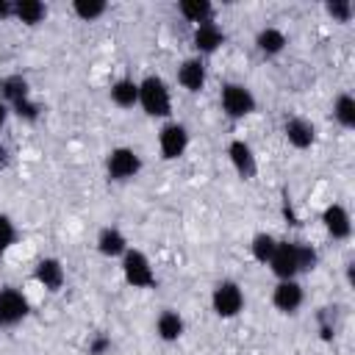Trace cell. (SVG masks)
Here are the masks:
<instances>
[{"label":"cell","instance_id":"8fae6325","mask_svg":"<svg viewBox=\"0 0 355 355\" xmlns=\"http://www.w3.org/2000/svg\"><path fill=\"white\" fill-rule=\"evenodd\" d=\"M33 280L39 283V288H44L47 294H58L67 286V266L61 258L55 255H44L36 261L33 266Z\"/></svg>","mask_w":355,"mask_h":355},{"label":"cell","instance_id":"83f0119b","mask_svg":"<svg viewBox=\"0 0 355 355\" xmlns=\"http://www.w3.org/2000/svg\"><path fill=\"white\" fill-rule=\"evenodd\" d=\"M19 241V227L8 214H0V250H11Z\"/></svg>","mask_w":355,"mask_h":355},{"label":"cell","instance_id":"7a4b0ae2","mask_svg":"<svg viewBox=\"0 0 355 355\" xmlns=\"http://www.w3.org/2000/svg\"><path fill=\"white\" fill-rule=\"evenodd\" d=\"M119 269H122V277L130 288H155L158 286V275L153 269V261L144 250L139 247H128V252L119 258Z\"/></svg>","mask_w":355,"mask_h":355},{"label":"cell","instance_id":"52a82bcc","mask_svg":"<svg viewBox=\"0 0 355 355\" xmlns=\"http://www.w3.org/2000/svg\"><path fill=\"white\" fill-rule=\"evenodd\" d=\"M31 300L17 286H0V327H17L28 319Z\"/></svg>","mask_w":355,"mask_h":355},{"label":"cell","instance_id":"6da1fadb","mask_svg":"<svg viewBox=\"0 0 355 355\" xmlns=\"http://www.w3.org/2000/svg\"><path fill=\"white\" fill-rule=\"evenodd\" d=\"M139 108L150 119L172 116V89L161 75H144L139 80Z\"/></svg>","mask_w":355,"mask_h":355},{"label":"cell","instance_id":"e575fe53","mask_svg":"<svg viewBox=\"0 0 355 355\" xmlns=\"http://www.w3.org/2000/svg\"><path fill=\"white\" fill-rule=\"evenodd\" d=\"M0 258H3V250H0Z\"/></svg>","mask_w":355,"mask_h":355},{"label":"cell","instance_id":"ffe728a7","mask_svg":"<svg viewBox=\"0 0 355 355\" xmlns=\"http://www.w3.org/2000/svg\"><path fill=\"white\" fill-rule=\"evenodd\" d=\"M28 97H33V92H31V80L25 78V75H19V72H11V75H3L0 78V100L11 108L14 103H19V100H28Z\"/></svg>","mask_w":355,"mask_h":355},{"label":"cell","instance_id":"30bf717a","mask_svg":"<svg viewBox=\"0 0 355 355\" xmlns=\"http://www.w3.org/2000/svg\"><path fill=\"white\" fill-rule=\"evenodd\" d=\"M225 42H227V33L216 19L200 22L191 28V47H194V55H200V58L214 55L216 50H222Z\"/></svg>","mask_w":355,"mask_h":355},{"label":"cell","instance_id":"e0dca14e","mask_svg":"<svg viewBox=\"0 0 355 355\" xmlns=\"http://www.w3.org/2000/svg\"><path fill=\"white\" fill-rule=\"evenodd\" d=\"M252 44H255V50H258L263 58H277V55H283L286 47H288V33H286L283 28H277V25H263V28H258Z\"/></svg>","mask_w":355,"mask_h":355},{"label":"cell","instance_id":"836d02e7","mask_svg":"<svg viewBox=\"0 0 355 355\" xmlns=\"http://www.w3.org/2000/svg\"><path fill=\"white\" fill-rule=\"evenodd\" d=\"M8 116H11V108L0 100V128H6V122H8Z\"/></svg>","mask_w":355,"mask_h":355},{"label":"cell","instance_id":"cb8c5ba5","mask_svg":"<svg viewBox=\"0 0 355 355\" xmlns=\"http://www.w3.org/2000/svg\"><path fill=\"white\" fill-rule=\"evenodd\" d=\"M333 119L341 130H352L355 128V97L349 92H338L333 100Z\"/></svg>","mask_w":355,"mask_h":355},{"label":"cell","instance_id":"7c38bea8","mask_svg":"<svg viewBox=\"0 0 355 355\" xmlns=\"http://www.w3.org/2000/svg\"><path fill=\"white\" fill-rule=\"evenodd\" d=\"M227 161L233 166V172L241 178V180H252L258 175V155L252 150V144L247 139H230L227 141Z\"/></svg>","mask_w":355,"mask_h":355},{"label":"cell","instance_id":"5b68a950","mask_svg":"<svg viewBox=\"0 0 355 355\" xmlns=\"http://www.w3.org/2000/svg\"><path fill=\"white\" fill-rule=\"evenodd\" d=\"M144 161L139 155V150L128 147V144H119V147H111L105 153V175L108 180L114 183H130L133 178H139Z\"/></svg>","mask_w":355,"mask_h":355},{"label":"cell","instance_id":"d6a6232c","mask_svg":"<svg viewBox=\"0 0 355 355\" xmlns=\"http://www.w3.org/2000/svg\"><path fill=\"white\" fill-rule=\"evenodd\" d=\"M8 164H11V150H8L6 141H0V172L8 169Z\"/></svg>","mask_w":355,"mask_h":355},{"label":"cell","instance_id":"7402d4cb","mask_svg":"<svg viewBox=\"0 0 355 355\" xmlns=\"http://www.w3.org/2000/svg\"><path fill=\"white\" fill-rule=\"evenodd\" d=\"M14 19L28 28H36L47 19V6L42 0H14Z\"/></svg>","mask_w":355,"mask_h":355},{"label":"cell","instance_id":"5bb4252c","mask_svg":"<svg viewBox=\"0 0 355 355\" xmlns=\"http://www.w3.org/2000/svg\"><path fill=\"white\" fill-rule=\"evenodd\" d=\"M266 266H269V272H272V277H275V280H294V277H300V266H297L294 241L280 239Z\"/></svg>","mask_w":355,"mask_h":355},{"label":"cell","instance_id":"3957f363","mask_svg":"<svg viewBox=\"0 0 355 355\" xmlns=\"http://www.w3.org/2000/svg\"><path fill=\"white\" fill-rule=\"evenodd\" d=\"M219 108L227 119L239 122V119H247V116L255 114L258 100H255L250 86H244L239 80H230V83H222V89H219Z\"/></svg>","mask_w":355,"mask_h":355},{"label":"cell","instance_id":"f1b7e54d","mask_svg":"<svg viewBox=\"0 0 355 355\" xmlns=\"http://www.w3.org/2000/svg\"><path fill=\"white\" fill-rule=\"evenodd\" d=\"M316 330H319V338L322 341H333L336 338L338 324H336V316H333L330 308H319V313H316Z\"/></svg>","mask_w":355,"mask_h":355},{"label":"cell","instance_id":"277c9868","mask_svg":"<svg viewBox=\"0 0 355 355\" xmlns=\"http://www.w3.org/2000/svg\"><path fill=\"white\" fill-rule=\"evenodd\" d=\"M244 308H247V294L236 280L225 277V280L214 283V288H211V311L219 319H236V316H241Z\"/></svg>","mask_w":355,"mask_h":355},{"label":"cell","instance_id":"4dcf8cb0","mask_svg":"<svg viewBox=\"0 0 355 355\" xmlns=\"http://www.w3.org/2000/svg\"><path fill=\"white\" fill-rule=\"evenodd\" d=\"M111 336H105V333H94L92 338H89V344H86V352L89 355H108L111 352Z\"/></svg>","mask_w":355,"mask_h":355},{"label":"cell","instance_id":"d6986e66","mask_svg":"<svg viewBox=\"0 0 355 355\" xmlns=\"http://www.w3.org/2000/svg\"><path fill=\"white\" fill-rule=\"evenodd\" d=\"M108 100H111L116 108H122V111L136 108V105H139V80H133V78H128V75L111 80V86H108Z\"/></svg>","mask_w":355,"mask_h":355},{"label":"cell","instance_id":"8992f818","mask_svg":"<svg viewBox=\"0 0 355 355\" xmlns=\"http://www.w3.org/2000/svg\"><path fill=\"white\" fill-rule=\"evenodd\" d=\"M189 144H191V133H189V128H186L183 122L166 119V122L161 125V130H158V153H161L164 161H178V158H183L186 150H189Z\"/></svg>","mask_w":355,"mask_h":355},{"label":"cell","instance_id":"f546056e","mask_svg":"<svg viewBox=\"0 0 355 355\" xmlns=\"http://www.w3.org/2000/svg\"><path fill=\"white\" fill-rule=\"evenodd\" d=\"M11 114L19 116L22 122H39V116H42V105H39L33 97H28V100L14 103V105H11Z\"/></svg>","mask_w":355,"mask_h":355},{"label":"cell","instance_id":"9c48e42d","mask_svg":"<svg viewBox=\"0 0 355 355\" xmlns=\"http://www.w3.org/2000/svg\"><path fill=\"white\" fill-rule=\"evenodd\" d=\"M324 233L333 239V241H349L352 239V214L344 202H327L322 208V216H319Z\"/></svg>","mask_w":355,"mask_h":355},{"label":"cell","instance_id":"9a60e30c","mask_svg":"<svg viewBox=\"0 0 355 355\" xmlns=\"http://www.w3.org/2000/svg\"><path fill=\"white\" fill-rule=\"evenodd\" d=\"M208 83V67H205V58L200 55H189L180 61L178 67V86L189 94H200Z\"/></svg>","mask_w":355,"mask_h":355},{"label":"cell","instance_id":"1f68e13d","mask_svg":"<svg viewBox=\"0 0 355 355\" xmlns=\"http://www.w3.org/2000/svg\"><path fill=\"white\" fill-rule=\"evenodd\" d=\"M14 19V0H0V22Z\"/></svg>","mask_w":355,"mask_h":355},{"label":"cell","instance_id":"4316f807","mask_svg":"<svg viewBox=\"0 0 355 355\" xmlns=\"http://www.w3.org/2000/svg\"><path fill=\"white\" fill-rule=\"evenodd\" d=\"M324 11H327V17H330L333 22H338V25H347V22H352V17H355V6H352L349 0H327V3H324Z\"/></svg>","mask_w":355,"mask_h":355},{"label":"cell","instance_id":"ac0fdd59","mask_svg":"<svg viewBox=\"0 0 355 355\" xmlns=\"http://www.w3.org/2000/svg\"><path fill=\"white\" fill-rule=\"evenodd\" d=\"M155 336H158V341H164V344H178L180 338H183V333H186V319H183V313L180 311H175V308H164L158 316H155Z\"/></svg>","mask_w":355,"mask_h":355},{"label":"cell","instance_id":"484cf974","mask_svg":"<svg viewBox=\"0 0 355 355\" xmlns=\"http://www.w3.org/2000/svg\"><path fill=\"white\" fill-rule=\"evenodd\" d=\"M294 252H297V266L300 275H308L319 266V250L311 241H294Z\"/></svg>","mask_w":355,"mask_h":355},{"label":"cell","instance_id":"ba28073f","mask_svg":"<svg viewBox=\"0 0 355 355\" xmlns=\"http://www.w3.org/2000/svg\"><path fill=\"white\" fill-rule=\"evenodd\" d=\"M272 308L283 316H294L300 313V308L305 305V288L300 283V277L294 280H275L272 286Z\"/></svg>","mask_w":355,"mask_h":355},{"label":"cell","instance_id":"603a6c76","mask_svg":"<svg viewBox=\"0 0 355 355\" xmlns=\"http://www.w3.org/2000/svg\"><path fill=\"white\" fill-rule=\"evenodd\" d=\"M277 236L275 233H269V230H258L252 239H250V258L255 261V263H261V266H266L269 263V258H272V252H275V247H277Z\"/></svg>","mask_w":355,"mask_h":355},{"label":"cell","instance_id":"4fadbf2b","mask_svg":"<svg viewBox=\"0 0 355 355\" xmlns=\"http://www.w3.org/2000/svg\"><path fill=\"white\" fill-rule=\"evenodd\" d=\"M283 139L294 150H311L316 144V125L308 116L291 114V116L283 119Z\"/></svg>","mask_w":355,"mask_h":355},{"label":"cell","instance_id":"d4e9b609","mask_svg":"<svg viewBox=\"0 0 355 355\" xmlns=\"http://www.w3.org/2000/svg\"><path fill=\"white\" fill-rule=\"evenodd\" d=\"M72 14L80 19V22H97L108 14V3L105 0H72Z\"/></svg>","mask_w":355,"mask_h":355},{"label":"cell","instance_id":"2e32d148","mask_svg":"<svg viewBox=\"0 0 355 355\" xmlns=\"http://www.w3.org/2000/svg\"><path fill=\"white\" fill-rule=\"evenodd\" d=\"M94 247H97V252H100L103 258L119 261V258L128 252L130 241H128V236L122 233V227H116V225H105V227H100V230H97Z\"/></svg>","mask_w":355,"mask_h":355},{"label":"cell","instance_id":"44dd1931","mask_svg":"<svg viewBox=\"0 0 355 355\" xmlns=\"http://www.w3.org/2000/svg\"><path fill=\"white\" fill-rule=\"evenodd\" d=\"M178 14L186 22H191V28H194L200 22L216 19V6L211 0H178Z\"/></svg>","mask_w":355,"mask_h":355}]
</instances>
